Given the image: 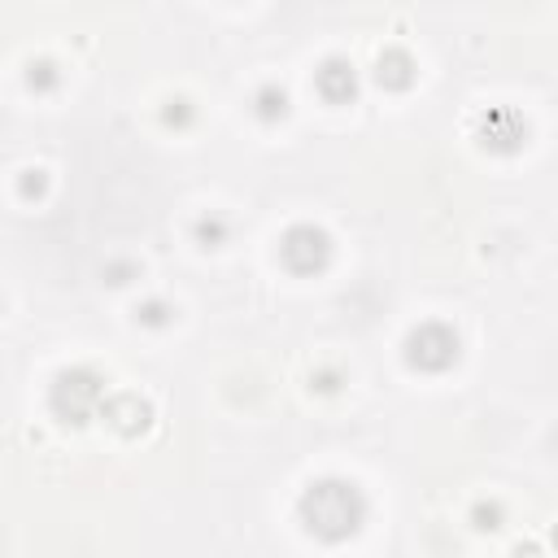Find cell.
<instances>
[{
  "mask_svg": "<svg viewBox=\"0 0 558 558\" xmlns=\"http://www.w3.org/2000/svg\"><path fill=\"white\" fill-rule=\"evenodd\" d=\"M357 497L344 488V484H318L310 497H305V519L314 532L323 536H344L357 527Z\"/></svg>",
  "mask_w": 558,
  "mask_h": 558,
  "instance_id": "6da1fadb",
  "label": "cell"
}]
</instances>
